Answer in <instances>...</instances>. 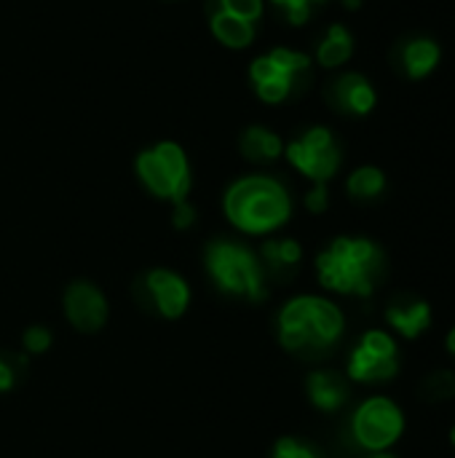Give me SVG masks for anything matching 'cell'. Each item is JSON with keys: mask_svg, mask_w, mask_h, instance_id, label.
<instances>
[{"mask_svg": "<svg viewBox=\"0 0 455 458\" xmlns=\"http://www.w3.org/2000/svg\"><path fill=\"white\" fill-rule=\"evenodd\" d=\"M341 309L319 295H298L279 314V341L290 354L322 357L343 335Z\"/></svg>", "mask_w": 455, "mask_h": 458, "instance_id": "obj_1", "label": "cell"}, {"mask_svg": "<svg viewBox=\"0 0 455 458\" xmlns=\"http://www.w3.org/2000/svg\"><path fill=\"white\" fill-rule=\"evenodd\" d=\"M316 274L330 293L370 298L383 274V252L370 239L341 236L319 252Z\"/></svg>", "mask_w": 455, "mask_h": 458, "instance_id": "obj_2", "label": "cell"}, {"mask_svg": "<svg viewBox=\"0 0 455 458\" xmlns=\"http://www.w3.org/2000/svg\"><path fill=\"white\" fill-rule=\"evenodd\" d=\"M225 215L244 233H271L292 215L290 193L274 177H244L225 193Z\"/></svg>", "mask_w": 455, "mask_h": 458, "instance_id": "obj_3", "label": "cell"}, {"mask_svg": "<svg viewBox=\"0 0 455 458\" xmlns=\"http://www.w3.org/2000/svg\"><path fill=\"white\" fill-rule=\"evenodd\" d=\"M206 271L212 282L233 298L241 301H263L268 287H265V271L260 258L241 242L220 239L206 247L204 255Z\"/></svg>", "mask_w": 455, "mask_h": 458, "instance_id": "obj_4", "label": "cell"}, {"mask_svg": "<svg viewBox=\"0 0 455 458\" xmlns=\"http://www.w3.org/2000/svg\"><path fill=\"white\" fill-rule=\"evenodd\" d=\"M137 174L142 185L164 201H185L190 191V169L180 145L161 142L137 158Z\"/></svg>", "mask_w": 455, "mask_h": 458, "instance_id": "obj_5", "label": "cell"}, {"mask_svg": "<svg viewBox=\"0 0 455 458\" xmlns=\"http://www.w3.org/2000/svg\"><path fill=\"white\" fill-rule=\"evenodd\" d=\"M402 429H405V416L389 397L365 400L351 421V432L357 443L373 454L392 448L402 437Z\"/></svg>", "mask_w": 455, "mask_h": 458, "instance_id": "obj_6", "label": "cell"}, {"mask_svg": "<svg viewBox=\"0 0 455 458\" xmlns=\"http://www.w3.org/2000/svg\"><path fill=\"white\" fill-rule=\"evenodd\" d=\"M400 370L397 344L383 330H370L362 335L359 346L349 357V378L359 384H383L392 381Z\"/></svg>", "mask_w": 455, "mask_h": 458, "instance_id": "obj_7", "label": "cell"}, {"mask_svg": "<svg viewBox=\"0 0 455 458\" xmlns=\"http://www.w3.org/2000/svg\"><path fill=\"white\" fill-rule=\"evenodd\" d=\"M287 158L295 169H300L314 182H327L341 166V150L333 134L324 126L308 129L303 137L287 145Z\"/></svg>", "mask_w": 455, "mask_h": 458, "instance_id": "obj_8", "label": "cell"}, {"mask_svg": "<svg viewBox=\"0 0 455 458\" xmlns=\"http://www.w3.org/2000/svg\"><path fill=\"white\" fill-rule=\"evenodd\" d=\"M139 295H142L145 306H150L164 319H180L190 306L188 282L169 268L147 271L139 282Z\"/></svg>", "mask_w": 455, "mask_h": 458, "instance_id": "obj_9", "label": "cell"}, {"mask_svg": "<svg viewBox=\"0 0 455 458\" xmlns=\"http://www.w3.org/2000/svg\"><path fill=\"white\" fill-rule=\"evenodd\" d=\"M64 317L78 333H97L107 322V298L91 282H72L64 293Z\"/></svg>", "mask_w": 455, "mask_h": 458, "instance_id": "obj_10", "label": "cell"}, {"mask_svg": "<svg viewBox=\"0 0 455 458\" xmlns=\"http://www.w3.org/2000/svg\"><path fill=\"white\" fill-rule=\"evenodd\" d=\"M327 99L333 102V107L351 113V115H367L375 107L373 86L367 83V78L357 72H346L338 81H333L327 89Z\"/></svg>", "mask_w": 455, "mask_h": 458, "instance_id": "obj_11", "label": "cell"}, {"mask_svg": "<svg viewBox=\"0 0 455 458\" xmlns=\"http://www.w3.org/2000/svg\"><path fill=\"white\" fill-rule=\"evenodd\" d=\"M386 322L405 338H418L429 330L432 325V309L426 301H413V298H400L386 309Z\"/></svg>", "mask_w": 455, "mask_h": 458, "instance_id": "obj_12", "label": "cell"}, {"mask_svg": "<svg viewBox=\"0 0 455 458\" xmlns=\"http://www.w3.org/2000/svg\"><path fill=\"white\" fill-rule=\"evenodd\" d=\"M306 392H308V400L324 411V413H333V411H341L349 400V384L341 373L335 370H316L308 376L306 381Z\"/></svg>", "mask_w": 455, "mask_h": 458, "instance_id": "obj_13", "label": "cell"}, {"mask_svg": "<svg viewBox=\"0 0 455 458\" xmlns=\"http://www.w3.org/2000/svg\"><path fill=\"white\" fill-rule=\"evenodd\" d=\"M300 260H303V250L295 239H271L260 250V263H263L265 276L271 274L276 279L279 276L287 279L290 274L298 271Z\"/></svg>", "mask_w": 455, "mask_h": 458, "instance_id": "obj_14", "label": "cell"}, {"mask_svg": "<svg viewBox=\"0 0 455 458\" xmlns=\"http://www.w3.org/2000/svg\"><path fill=\"white\" fill-rule=\"evenodd\" d=\"M209 24H212V32L217 35V40H223L231 48H244L255 40V21L231 16L225 11H212Z\"/></svg>", "mask_w": 455, "mask_h": 458, "instance_id": "obj_15", "label": "cell"}, {"mask_svg": "<svg viewBox=\"0 0 455 458\" xmlns=\"http://www.w3.org/2000/svg\"><path fill=\"white\" fill-rule=\"evenodd\" d=\"M440 62V46L429 38H416L402 48V64L410 78H426Z\"/></svg>", "mask_w": 455, "mask_h": 458, "instance_id": "obj_16", "label": "cell"}, {"mask_svg": "<svg viewBox=\"0 0 455 458\" xmlns=\"http://www.w3.org/2000/svg\"><path fill=\"white\" fill-rule=\"evenodd\" d=\"M241 153L255 164H268L282 156V140L265 126H249L241 134Z\"/></svg>", "mask_w": 455, "mask_h": 458, "instance_id": "obj_17", "label": "cell"}, {"mask_svg": "<svg viewBox=\"0 0 455 458\" xmlns=\"http://www.w3.org/2000/svg\"><path fill=\"white\" fill-rule=\"evenodd\" d=\"M351 51H354V40H351L349 30L341 27V24H333V27L327 30L324 40H322L319 48H316V59H319L324 67H338V64H343V62L351 56Z\"/></svg>", "mask_w": 455, "mask_h": 458, "instance_id": "obj_18", "label": "cell"}, {"mask_svg": "<svg viewBox=\"0 0 455 458\" xmlns=\"http://www.w3.org/2000/svg\"><path fill=\"white\" fill-rule=\"evenodd\" d=\"M386 188V177L375 166H362L349 177V193L354 199H375Z\"/></svg>", "mask_w": 455, "mask_h": 458, "instance_id": "obj_19", "label": "cell"}, {"mask_svg": "<svg viewBox=\"0 0 455 458\" xmlns=\"http://www.w3.org/2000/svg\"><path fill=\"white\" fill-rule=\"evenodd\" d=\"M300 83H303V81H295V78H290V75L279 72V75H274L271 81L257 83L255 89H257L260 99H265V102H282V99H287V97H290Z\"/></svg>", "mask_w": 455, "mask_h": 458, "instance_id": "obj_20", "label": "cell"}, {"mask_svg": "<svg viewBox=\"0 0 455 458\" xmlns=\"http://www.w3.org/2000/svg\"><path fill=\"white\" fill-rule=\"evenodd\" d=\"M424 394L426 400H453L455 397V373L451 370H437L424 381Z\"/></svg>", "mask_w": 455, "mask_h": 458, "instance_id": "obj_21", "label": "cell"}, {"mask_svg": "<svg viewBox=\"0 0 455 458\" xmlns=\"http://www.w3.org/2000/svg\"><path fill=\"white\" fill-rule=\"evenodd\" d=\"M217 11H225L247 21H257L263 13V0H217Z\"/></svg>", "mask_w": 455, "mask_h": 458, "instance_id": "obj_22", "label": "cell"}, {"mask_svg": "<svg viewBox=\"0 0 455 458\" xmlns=\"http://www.w3.org/2000/svg\"><path fill=\"white\" fill-rule=\"evenodd\" d=\"M271 458H322L308 443L298 440V437H282L276 445H274V454Z\"/></svg>", "mask_w": 455, "mask_h": 458, "instance_id": "obj_23", "label": "cell"}, {"mask_svg": "<svg viewBox=\"0 0 455 458\" xmlns=\"http://www.w3.org/2000/svg\"><path fill=\"white\" fill-rule=\"evenodd\" d=\"M21 344H24V349H27L29 354H46V352L51 349V344H54V335H51V330H48V327H43V325H32V327H27V330H24Z\"/></svg>", "mask_w": 455, "mask_h": 458, "instance_id": "obj_24", "label": "cell"}, {"mask_svg": "<svg viewBox=\"0 0 455 458\" xmlns=\"http://www.w3.org/2000/svg\"><path fill=\"white\" fill-rule=\"evenodd\" d=\"M274 3H276L279 8H284L287 19H290L292 24H303V21H308L314 5H319V3H324V0H274Z\"/></svg>", "mask_w": 455, "mask_h": 458, "instance_id": "obj_25", "label": "cell"}, {"mask_svg": "<svg viewBox=\"0 0 455 458\" xmlns=\"http://www.w3.org/2000/svg\"><path fill=\"white\" fill-rule=\"evenodd\" d=\"M172 223H174V228H180V231H185V228H190L193 223H196V209L188 204V201H177L174 204V215H172Z\"/></svg>", "mask_w": 455, "mask_h": 458, "instance_id": "obj_26", "label": "cell"}, {"mask_svg": "<svg viewBox=\"0 0 455 458\" xmlns=\"http://www.w3.org/2000/svg\"><path fill=\"white\" fill-rule=\"evenodd\" d=\"M306 207H308V212H314V215H319V212H324V209H327V188H324L322 182H316V185L308 191V196H306Z\"/></svg>", "mask_w": 455, "mask_h": 458, "instance_id": "obj_27", "label": "cell"}, {"mask_svg": "<svg viewBox=\"0 0 455 458\" xmlns=\"http://www.w3.org/2000/svg\"><path fill=\"white\" fill-rule=\"evenodd\" d=\"M13 384H16V368H13V362L8 357L0 354V394L11 392Z\"/></svg>", "mask_w": 455, "mask_h": 458, "instance_id": "obj_28", "label": "cell"}, {"mask_svg": "<svg viewBox=\"0 0 455 458\" xmlns=\"http://www.w3.org/2000/svg\"><path fill=\"white\" fill-rule=\"evenodd\" d=\"M448 352L455 357V327L451 330V335H448Z\"/></svg>", "mask_w": 455, "mask_h": 458, "instance_id": "obj_29", "label": "cell"}, {"mask_svg": "<svg viewBox=\"0 0 455 458\" xmlns=\"http://www.w3.org/2000/svg\"><path fill=\"white\" fill-rule=\"evenodd\" d=\"M341 3H343L346 8H359V5H362V0H341Z\"/></svg>", "mask_w": 455, "mask_h": 458, "instance_id": "obj_30", "label": "cell"}, {"mask_svg": "<svg viewBox=\"0 0 455 458\" xmlns=\"http://www.w3.org/2000/svg\"><path fill=\"white\" fill-rule=\"evenodd\" d=\"M370 458H397V456H392V454H386V451H378V454H373Z\"/></svg>", "mask_w": 455, "mask_h": 458, "instance_id": "obj_31", "label": "cell"}, {"mask_svg": "<svg viewBox=\"0 0 455 458\" xmlns=\"http://www.w3.org/2000/svg\"><path fill=\"white\" fill-rule=\"evenodd\" d=\"M451 440H453V445H455V427H453V432H451Z\"/></svg>", "mask_w": 455, "mask_h": 458, "instance_id": "obj_32", "label": "cell"}]
</instances>
